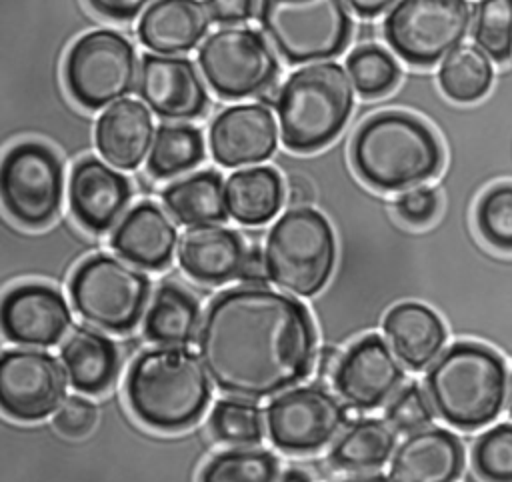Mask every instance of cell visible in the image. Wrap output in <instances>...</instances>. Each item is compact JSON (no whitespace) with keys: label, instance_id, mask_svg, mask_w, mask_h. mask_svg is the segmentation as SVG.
Wrapping results in <instances>:
<instances>
[{"label":"cell","instance_id":"cell-8","mask_svg":"<svg viewBox=\"0 0 512 482\" xmlns=\"http://www.w3.org/2000/svg\"><path fill=\"white\" fill-rule=\"evenodd\" d=\"M68 294L82 320L104 332L126 334L146 310L150 280L124 258L94 254L74 270Z\"/></svg>","mask_w":512,"mask_h":482},{"label":"cell","instance_id":"cell-4","mask_svg":"<svg viewBox=\"0 0 512 482\" xmlns=\"http://www.w3.org/2000/svg\"><path fill=\"white\" fill-rule=\"evenodd\" d=\"M502 356L478 342H456L426 372V394L434 412L458 430H478L496 420L506 386Z\"/></svg>","mask_w":512,"mask_h":482},{"label":"cell","instance_id":"cell-43","mask_svg":"<svg viewBox=\"0 0 512 482\" xmlns=\"http://www.w3.org/2000/svg\"><path fill=\"white\" fill-rule=\"evenodd\" d=\"M152 0H88V6L112 20H132Z\"/></svg>","mask_w":512,"mask_h":482},{"label":"cell","instance_id":"cell-40","mask_svg":"<svg viewBox=\"0 0 512 482\" xmlns=\"http://www.w3.org/2000/svg\"><path fill=\"white\" fill-rule=\"evenodd\" d=\"M96 418L98 410L90 400L82 396H70L56 410L54 426L60 434L68 438H84L92 432Z\"/></svg>","mask_w":512,"mask_h":482},{"label":"cell","instance_id":"cell-25","mask_svg":"<svg viewBox=\"0 0 512 482\" xmlns=\"http://www.w3.org/2000/svg\"><path fill=\"white\" fill-rule=\"evenodd\" d=\"M384 334L398 360L410 370L426 368L446 342L440 316L420 302L396 304L384 318Z\"/></svg>","mask_w":512,"mask_h":482},{"label":"cell","instance_id":"cell-42","mask_svg":"<svg viewBox=\"0 0 512 482\" xmlns=\"http://www.w3.org/2000/svg\"><path fill=\"white\" fill-rule=\"evenodd\" d=\"M208 14L218 24H240L254 16L256 0H206Z\"/></svg>","mask_w":512,"mask_h":482},{"label":"cell","instance_id":"cell-20","mask_svg":"<svg viewBox=\"0 0 512 482\" xmlns=\"http://www.w3.org/2000/svg\"><path fill=\"white\" fill-rule=\"evenodd\" d=\"M464 468V448L444 428H422L404 438L392 454V482H456Z\"/></svg>","mask_w":512,"mask_h":482},{"label":"cell","instance_id":"cell-21","mask_svg":"<svg viewBox=\"0 0 512 482\" xmlns=\"http://www.w3.org/2000/svg\"><path fill=\"white\" fill-rule=\"evenodd\" d=\"M178 232L170 216L144 200L130 208L110 236L112 250L144 270H162L172 262Z\"/></svg>","mask_w":512,"mask_h":482},{"label":"cell","instance_id":"cell-19","mask_svg":"<svg viewBox=\"0 0 512 482\" xmlns=\"http://www.w3.org/2000/svg\"><path fill=\"white\" fill-rule=\"evenodd\" d=\"M132 198L126 176L96 158H82L68 180V204L76 222L92 234L116 228Z\"/></svg>","mask_w":512,"mask_h":482},{"label":"cell","instance_id":"cell-31","mask_svg":"<svg viewBox=\"0 0 512 482\" xmlns=\"http://www.w3.org/2000/svg\"><path fill=\"white\" fill-rule=\"evenodd\" d=\"M494 70L488 54L472 44L452 50L438 70L442 92L460 104L480 100L492 86Z\"/></svg>","mask_w":512,"mask_h":482},{"label":"cell","instance_id":"cell-37","mask_svg":"<svg viewBox=\"0 0 512 482\" xmlns=\"http://www.w3.org/2000/svg\"><path fill=\"white\" fill-rule=\"evenodd\" d=\"M476 228L496 250L512 252V184L488 188L476 204Z\"/></svg>","mask_w":512,"mask_h":482},{"label":"cell","instance_id":"cell-27","mask_svg":"<svg viewBox=\"0 0 512 482\" xmlns=\"http://www.w3.org/2000/svg\"><path fill=\"white\" fill-rule=\"evenodd\" d=\"M284 202V184L270 166H254L232 172L226 180L228 214L246 226L272 220Z\"/></svg>","mask_w":512,"mask_h":482},{"label":"cell","instance_id":"cell-7","mask_svg":"<svg viewBox=\"0 0 512 482\" xmlns=\"http://www.w3.org/2000/svg\"><path fill=\"white\" fill-rule=\"evenodd\" d=\"M264 34L288 64L340 56L352 36L346 0H260Z\"/></svg>","mask_w":512,"mask_h":482},{"label":"cell","instance_id":"cell-45","mask_svg":"<svg viewBox=\"0 0 512 482\" xmlns=\"http://www.w3.org/2000/svg\"><path fill=\"white\" fill-rule=\"evenodd\" d=\"M342 354L336 348H322L316 358V374L320 380H334Z\"/></svg>","mask_w":512,"mask_h":482},{"label":"cell","instance_id":"cell-5","mask_svg":"<svg viewBox=\"0 0 512 482\" xmlns=\"http://www.w3.org/2000/svg\"><path fill=\"white\" fill-rule=\"evenodd\" d=\"M280 136L294 152L330 144L354 108V84L336 62H316L292 72L276 96Z\"/></svg>","mask_w":512,"mask_h":482},{"label":"cell","instance_id":"cell-50","mask_svg":"<svg viewBox=\"0 0 512 482\" xmlns=\"http://www.w3.org/2000/svg\"><path fill=\"white\" fill-rule=\"evenodd\" d=\"M506 406H508V414L512 416V376L508 382V392H506Z\"/></svg>","mask_w":512,"mask_h":482},{"label":"cell","instance_id":"cell-11","mask_svg":"<svg viewBox=\"0 0 512 482\" xmlns=\"http://www.w3.org/2000/svg\"><path fill=\"white\" fill-rule=\"evenodd\" d=\"M470 20L468 0H398L382 28L388 46L404 62L430 66L458 48Z\"/></svg>","mask_w":512,"mask_h":482},{"label":"cell","instance_id":"cell-17","mask_svg":"<svg viewBox=\"0 0 512 482\" xmlns=\"http://www.w3.org/2000/svg\"><path fill=\"white\" fill-rule=\"evenodd\" d=\"M72 316L64 296L46 284H20L4 294L0 324L6 340L48 348L60 342Z\"/></svg>","mask_w":512,"mask_h":482},{"label":"cell","instance_id":"cell-49","mask_svg":"<svg viewBox=\"0 0 512 482\" xmlns=\"http://www.w3.org/2000/svg\"><path fill=\"white\" fill-rule=\"evenodd\" d=\"M350 482H392V480L382 476V474H374V476H360V478H354Z\"/></svg>","mask_w":512,"mask_h":482},{"label":"cell","instance_id":"cell-44","mask_svg":"<svg viewBox=\"0 0 512 482\" xmlns=\"http://www.w3.org/2000/svg\"><path fill=\"white\" fill-rule=\"evenodd\" d=\"M242 284H266V280H270L268 274V266H266V256L264 252H260L258 248H248V254L244 258L240 276Z\"/></svg>","mask_w":512,"mask_h":482},{"label":"cell","instance_id":"cell-1","mask_svg":"<svg viewBox=\"0 0 512 482\" xmlns=\"http://www.w3.org/2000/svg\"><path fill=\"white\" fill-rule=\"evenodd\" d=\"M196 344L212 384L240 400L278 396L300 384L316 362L310 312L266 284H240L212 298Z\"/></svg>","mask_w":512,"mask_h":482},{"label":"cell","instance_id":"cell-18","mask_svg":"<svg viewBox=\"0 0 512 482\" xmlns=\"http://www.w3.org/2000/svg\"><path fill=\"white\" fill-rule=\"evenodd\" d=\"M210 152L224 168L268 160L278 142V128L266 104H236L222 110L210 124Z\"/></svg>","mask_w":512,"mask_h":482},{"label":"cell","instance_id":"cell-16","mask_svg":"<svg viewBox=\"0 0 512 482\" xmlns=\"http://www.w3.org/2000/svg\"><path fill=\"white\" fill-rule=\"evenodd\" d=\"M138 94L164 120H194L208 108L206 86L194 62L180 56L144 54Z\"/></svg>","mask_w":512,"mask_h":482},{"label":"cell","instance_id":"cell-46","mask_svg":"<svg viewBox=\"0 0 512 482\" xmlns=\"http://www.w3.org/2000/svg\"><path fill=\"white\" fill-rule=\"evenodd\" d=\"M398 0H346V4L362 18H374L388 10Z\"/></svg>","mask_w":512,"mask_h":482},{"label":"cell","instance_id":"cell-15","mask_svg":"<svg viewBox=\"0 0 512 482\" xmlns=\"http://www.w3.org/2000/svg\"><path fill=\"white\" fill-rule=\"evenodd\" d=\"M404 370L394 350L376 334L354 342L332 380L338 396L356 410H376L400 390Z\"/></svg>","mask_w":512,"mask_h":482},{"label":"cell","instance_id":"cell-29","mask_svg":"<svg viewBox=\"0 0 512 482\" xmlns=\"http://www.w3.org/2000/svg\"><path fill=\"white\" fill-rule=\"evenodd\" d=\"M162 202L188 228L222 222L228 214L226 184L216 170H200L168 184L162 190Z\"/></svg>","mask_w":512,"mask_h":482},{"label":"cell","instance_id":"cell-14","mask_svg":"<svg viewBox=\"0 0 512 482\" xmlns=\"http://www.w3.org/2000/svg\"><path fill=\"white\" fill-rule=\"evenodd\" d=\"M66 372L48 352L14 348L0 358V404L20 422L52 414L66 394Z\"/></svg>","mask_w":512,"mask_h":482},{"label":"cell","instance_id":"cell-34","mask_svg":"<svg viewBox=\"0 0 512 482\" xmlns=\"http://www.w3.org/2000/svg\"><path fill=\"white\" fill-rule=\"evenodd\" d=\"M212 436L228 446H254L264 436L262 412L244 400H220L208 420Z\"/></svg>","mask_w":512,"mask_h":482},{"label":"cell","instance_id":"cell-22","mask_svg":"<svg viewBox=\"0 0 512 482\" xmlns=\"http://www.w3.org/2000/svg\"><path fill=\"white\" fill-rule=\"evenodd\" d=\"M248 248L238 232L216 226H190L178 240L180 268L200 284H224L240 276Z\"/></svg>","mask_w":512,"mask_h":482},{"label":"cell","instance_id":"cell-39","mask_svg":"<svg viewBox=\"0 0 512 482\" xmlns=\"http://www.w3.org/2000/svg\"><path fill=\"white\" fill-rule=\"evenodd\" d=\"M384 416L394 432L412 434L432 422L434 406L422 386L410 382L406 386H400V390L390 398Z\"/></svg>","mask_w":512,"mask_h":482},{"label":"cell","instance_id":"cell-23","mask_svg":"<svg viewBox=\"0 0 512 482\" xmlns=\"http://www.w3.org/2000/svg\"><path fill=\"white\" fill-rule=\"evenodd\" d=\"M150 110L134 98L110 104L96 120L94 140L98 154L120 170L138 168L154 142Z\"/></svg>","mask_w":512,"mask_h":482},{"label":"cell","instance_id":"cell-24","mask_svg":"<svg viewBox=\"0 0 512 482\" xmlns=\"http://www.w3.org/2000/svg\"><path fill=\"white\" fill-rule=\"evenodd\" d=\"M208 26V8L198 0H154L140 16L136 32L152 52L176 56L196 48Z\"/></svg>","mask_w":512,"mask_h":482},{"label":"cell","instance_id":"cell-47","mask_svg":"<svg viewBox=\"0 0 512 482\" xmlns=\"http://www.w3.org/2000/svg\"><path fill=\"white\" fill-rule=\"evenodd\" d=\"M288 196L294 206H308V202L312 200L314 194H312V186L304 178H296L290 182Z\"/></svg>","mask_w":512,"mask_h":482},{"label":"cell","instance_id":"cell-10","mask_svg":"<svg viewBox=\"0 0 512 482\" xmlns=\"http://www.w3.org/2000/svg\"><path fill=\"white\" fill-rule=\"evenodd\" d=\"M198 66L212 92L224 100L264 94L280 70L262 34L242 26L212 32L198 48Z\"/></svg>","mask_w":512,"mask_h":482},{"label":"cell","instance_id":"cell-3","mask_svg":"<svg viewBox=\"0 0 512 482\" xmlns=\"http://www.w3.org/2000/svg\"><path fill=\"white\" fill-rule=\"evenodd\" d=\"M352 164L376 190H408L438 174L442 148L436 134L406 112L368 118L352 140Z\"/></svg>","mask_w":512,"mask_h":482},{"label":"cell","instance_id":"cell-35","mask_svg":"<svg viewBox=\"0 0 512 482\" xmlns=\"http://www.w3.org/2000/svg\"><path fill=\"white\" fill-rule=\"evenodd\" d=\"M346 70L354 88L366 98H376L390 92L400 76L396 60L376 44L358 46L346 58Z\"/></svg>","mask_w":512,"mask_h":482},{"label":"cell","instance_id":"cell-26","mask_svg":"<svg viewBox=\"0 0 512 482\" xmlns=\"http://www.w3.org/2000/svg\"><path fill=\"white\" fill-rule=\"evenodd\" d=\"M60 360L68 378V384L82 394L106 392L120 368L116 344L86 326L76 328L60 348Z\"/></svg>","mask_w":512,"mask_h":482},{"label":"cell","instance_id":"cell-12","mask_svg":"<svg viewBox=\"0 0 512 482\" xmlns=\"http://www.w3.org/2000/svg\"><path fill=\"white\" fill-rule=\"evenodd\" d=\"M64 172L60 158L40 142L16 144L2 160L0 194L6 212L26 228L48 224L60 210Z\"/></svg>","mask_w":512,"mask_h":482},{"label":"cell","instance_id":"cell-38","mask_svg":"<svg viewBox=\"0 0 512 482\" xmlns=\"http://www.w3.org/2000/svg\"><path fill=\"white\" fill-rule=\"evenodd\" d=\"M472 466L484 482H512V424H498L478 436Z\"/></svg>","mask_w":512,"mask_h":482},{"label":"cell","instance_id":"cell-41","mask_svg":"<svg viewBox=\"0 0 512 482\" xmlns=\"http://www.w3.org/2000/svg\"><path fill=\"white\" fill-rule=\"evenodd\" d=\"M436 210H438V194L434 188H428V186L408 188L396 200L398 216L412 226L428 224L436 216Z\"/></svg>","mask_w":512,"mask_h":482},{"label":"cell","instance_id":"cell-36","mask_svg":"<svg viewBox=\"0 0 512 482\" xmlns=\"http://www.w3.org/2000/svg\"><path fill=\"white\" fill-rule=\"evenodd\" d=\"M472 36L492 60L512 56V0H480L474 8Z\"/></svg>","mask_w":512,"mask_h":482},{"label":"cell","instance_id":"cell-9","mask_svg":"<svg viewBox=\"0 0 512 482\" xmlns=\"http://www.w3.org/2000/svg\"><path fill=\"white\" fill-rule=\"evenodd\" d=\"M136 52L130 40L110 28L82 34L64 60L70 96L88 110H100L128 96L136 82Z\"/></svg>","mask_w":512,"mask_h":482},{"label":"cell","instance_id":"cell-6","mask_svg":"<svg viewBox=\"0 0 512 482\" xmlns=\"http://www.w3.org/2000/svg\"><path fill=\"white\" fill-rule=\"evenodd\" d=\"M270 280L288 294H318L336 262V240L324 214L310 206H292L270 228L264 244Z\"/></svg>","mask_w":512,"mask_h":482},{"label":"cell","instance_id":"cell-13","mask_svg":"<svg viewBox=\"0 0 512 482\" xmlns=\"http://www.w3.org/2000/svg\"><path fill=\"white\" fill-rule=\"evenodd\" d=\"M348 410L338 396L322 386H294L266 408L270 442L288 454L318 452L340 436Z\"/></svg>","mask_w":512,"mask_h":482},{"label":"cell","instance_id":"cell-48","mask_svg":"<svg viewBox=\"0 0 512 482\" xmlns=\"http://www.w3.org/2000/svg\"><path fill=\"white\" fill-rule=\"evenodd\" d=\"M278 482H312V480H310V476H308L304 470H300V468H288V470L280 476Z\"/></svg>","mask_w":512,"mask_h":482},{"label":"cell","instance_id":"cell-2","mask_svg":"<svg viewBox=\"0 0 512 482\" xmlns=\"http://www.w3.org/2000/svg\"><path fill=\"white\" fill-rule=\"evenodd\" d=\"M210 376L186 348L144 350L126 374V400L148 428L178 432L200 420L210 402Z\"/></svg>","mask_w":512,"mask_h":482},{"label":"cell","instance_id":"cell-33","mask_svg":"<svg viewBox=\"0 0 512 482\" xmlns=\"http://www.w3.org/2000/svg\"><path fill=\"white\" fill-rule=\"evenodd\" d=\"M280 462L268 450L234 448L216 454L200 470L198 482H278Z\"/></svg>","mask_w":512,"mask_h":482},{"label":"cell","instance_id":"cell-32","mask_svg":"<svg viewBox=\"0 0 512 482\" xmlns=\"http://www.w3.org/2000/svg\"><path fill=\"white\" fill-rule=\"evenodd\" d=\"M204 158L202 132L188 124H162L156 130L148 172L154 178H172L192 170Z\"/></svg>","mask_w":512,"mask_h":482},{"label":"cell","instance_id":"cell-28","mask_svg":"<svg viewBox=\"0 0 512 482\" xmlns=\"http://www.w3.org/2000/svg\"><path fill=\"white\" fill-rule=\"evenodd\" d=\"M200 320V306L192 294L162 284L144 314V336L158 346L186 348L196 340Z\"/></svg>","mask_w":512,"mask_h":482},{"label":"cell","instance_id":"cell-30","mask_svg":"<svg viewBox=\"0 0 512 482\" xmlns=\"http://www.w3.org/2000/svg\"><path fill=\"white\" fill-rule=\"evenodd\" d=\"M396 448V436L388 422L376 418L354 420L330 448L328 460L346 472L374 470L386 464Z\"/></svg>","mask_w":512,"mask_h":482}]
</instances>
